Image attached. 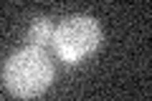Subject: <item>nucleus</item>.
<instances>
[{
    "instance_id": "nucleus-2",
    "label": "nucleus",
    "mask_w": 152,
    "mask_h": 101,
    "mask_svg": "<svg viewBox=\"0 0 152 101\" xmlns=\"http://www.w3.org/2000/svg\"><path fill=\"white\" fill-rule=\"evenodd\" d=\"M53 48L64 63L74 66L96 53L102 46V25L91 15H69L53 31Z\"/></svg>"
},
{
    "instance_id": "nucleus-3",
    "label": "nucleus",
    "mask_w": 152,
    "mask_h": 101,
    "mask_svg": "<svg viewBox=\"0 0 152 101\" xmlns=\"http://www.w3.org/2000/svg\"><path fill=\"white\" fill-rule=\"evenodd\" d=\"M53 31H56V25L51 23V18H33L31 25H28L26 38L33 48H43L46 43L53 41Z\"/></svg>"
},
{
    "instance_id": "nucleus-1",
    "label": "nucleus",
    "mask_w": 152,
    "mask_h": 101,
    "mask_svg": "<svg viewBox=\"0 0 152 101\" xmlns=\"http://www.w3.org/2000/svg\"><path fill=\"white\" fill-rule=\"evenodd\" d=\"M53 61L43 48L26 46L8 56L3 66L5 89L18 99H36L53 84Z\"/></svg>"
}]
</instances>
